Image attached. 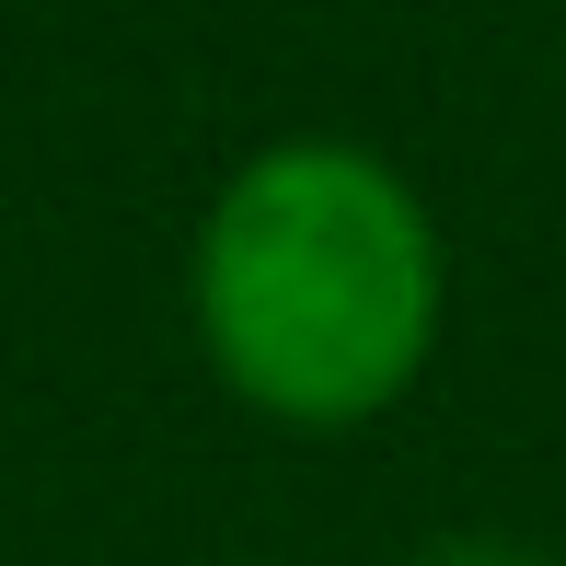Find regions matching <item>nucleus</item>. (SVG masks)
<instances>
[{"label": "nucleus", "instance_id": "f257e3e1", "mask_svg": "<svg viewBox=\"0 0 566 566\" xmlns=\"http://www.w3.org/2000/svg\"><path fill=\"white\" fill-rule=\"evenodd\" d=\"M197 347L277 428H358L440 347V231L381 150L277 139L197 220Z\"/></svg>", "mask_w": 566, "mask_h": 566}, {"label": "nucleus", "instance_id": "f03ea898", "mask_svg": "<svg viewBox=\"0 0 566 566\" xmlns=\"http://www.w3.org/2000/svg\"><path fill=\"white\" fill-rule=\"evenodd\" d=\"M405 566H555V555L521 544V532H440V544H417Z\"/></svg>", "mask_w": 566, "mask_h": 566}]
</instances>
